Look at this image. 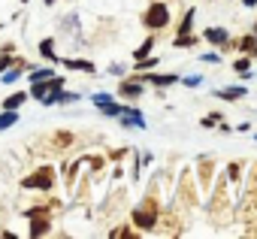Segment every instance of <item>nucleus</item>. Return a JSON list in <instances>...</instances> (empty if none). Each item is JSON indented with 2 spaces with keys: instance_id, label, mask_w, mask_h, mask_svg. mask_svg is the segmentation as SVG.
<instances>
[{
  "instance_id": "22",
  "label": "nucleus",
  "mask_w": 257,
  "mask_h": 239,
  "mask_svg": "<svg viewBox=\"0 0 257 239\" xmlns=\"http://www.w3.org/2000/svg\"><path fill=\"white\" fill-rule=\"evenodd\" d=\"M233 70H236V73H242V76H245V73H248V58H239V61H236V64H233Z\"/></svg>"
},
{
  "instance_id": "15",
  "label": "nucleus",
  "mask_w": 257,
  "mask_h": 239,
  "mask_svg": "<svg viewBox=\"0 0 257 239\" xmlns=\"http://www.w3.org/2000/svg\"><path fill=\"white\" fill-rule=\"evenodd\" d=\"M176 46H179V49H188V46H197V37H191V34H179V37H176Z\"/></svg>"
},
{
  "instance_id": "28",
  "label": "nucleus",
  "mask_w": 257,
  "mask_h": 239,
  "mask_svg": "<svg viewBox=\"0 0 257 239\" xmlns=\"http://www.w3.org/2000/svg\"><path fill=\"white\" fill-rule=\"evenodd\" d=\"M254 37H257V25H254Z\"/></svg>"
},
{
  "instance_id": "14",
  "label": "nucleus",
  "mask_w": 257,
  "mask_h": 239,
  "mask_svg": "<svg viewBox=\"0 0 257 239\" xmlns=\"http://www.w3.org/2000/svg\"><path fill=\"white\" fill-rule=\"evenodd\" d=\"M22 70H25V67H22V64H16V67H13V70H10V67H7V70H4V82H7V85H13V82H16V79H19V76H22Z\"/></svg>"
},
{
  "instance_id": "5",
  "label": "nucleus",
  "mask_w": 257,
  "mask_h": 239,
  "mask_svg": "<svg viewBox=\"0 0 257 239\" xmlns=\"http://www.w3.org/2000/svg\"><path fill=\"white\" fill-rule=\"evenodd\" d=\"M118 94H121V97H127V100H137V97L143 94L140 79H127V82H121V85H118Z\"/></svg>"
},
{
  "instance_id": "1",
  "label": "nucleus",
  "mask_w": 257,
  "mask_h": 239,
  "mask_svg": "<svg viewBox=\"0 0 257 239\" xmlns=\"http://www.w3.org/2000/svg\"><path fill=\"white\" fill-rule=\"evenodd\" d=\"M61 91H64V79H58V76H49V79H43V82H34V85H31V94H34L43 106H55Z\"/></svg>"
},
{
  "instance_id": "8",
  "label": "nucleus",
  "mask_w": 257,
  "mask_h": 239,
  "mask_svg": "<svg viewBox=\"0 0 257 239\" xmlns=\"http://www.w3.org/2000/svg\"><path fill=\"white\" fill-rule=\"evenodd\" d=\"M215 97H221V100H239V97H245V88L242 85H236V88H215Z\"/></svg>"
},
{
  "instance_id": "13",
  "label": "nucleus",
  "mask_w": 257,
  "mask_h": 239,
  "mask_svg": "<svg viewBox=\"0 0 257 239\" xmlns=\"http://www.w3.org/2000/svg\"><path fill=\"white\" fill-rule=\"evenodd\" d=\"M25 100H28V94H25V91H16L13 97H7V100H4V106H7V109H16V106H22Z\"/></svg>"
},
{
  "instance_id": "4",
  "label": "nucleus",
  "mask_w": 257,
  "mask_h": 239,
  "mask_svg": "<svg viewBox=\"0 0 257 239\" xmlns=\"http://www.w3.org/2000/svg\"><path fill=\"white\" fill-rule=\"evenodd\" d=\"M155 221H158L155 209H137V212H134V224H137V227H143V230H152V227H155Z\"/></svg>"
},
{
  "instance_id": "23",
  "label": "nucleus",
  "mask_w": 257,
  "mask_h": 239,
  "mask_svg": "<svg viewBox=\"0 0 257 239\" xmlns=\"http://www.w3.org/2000/svg\"><path fill=\"white\" fill-rule=\"evenodd\" d=\"M200 82H203V79H200V76H185V85H188V88H197V85H200Z\"/></svg>"
},
{
  "instance_id": "19",
  "label": "nucleus",
  "mask_w": 257,
  "mask_h": 239,
  "mask_svg": "<svg viewBox=\"0 0 257 239\" xmlns=\"http://www.w3.org/2000/svg\"><path fill=\"white\" fill-rule=\"evenodd\" d=\"M49 76H55V70H34V73H31V82H43V79H49Z\"/></svg>"
},
{
  "instance_id": "2",
  "label": "nucleus",
  "mask_w": 257,
  "mask_h": 239,
  "mask_svg": "<svg viewBox=\"0 0 257 239\" xmlns=\"http://www.w3.org/2000/svg\"><path fill=\"white\" fill-rule=\"evenodd\" d=\"M143 22H146V28H152V31L167 28V25H170V7H164V4H152V7L146 10Z\"/></svg>"
},
{
  "instance_id": "16",
  "label": "nucleus",
  "mask_w": 257,
  "mask_h": 239,
  "mask_svg": "<svg viewBox=\"0 0 257 239\" xmlns=\"http://www.w3.org/2000/svg\"><path fill=\"white\" fill-rule=\"evenodd\" d=\"M40 52H43L49 61H58V58H55V43H52V40H43V43H40Z\"/></svg>"
},
{
  "instance_id": "20",
  "label": "nucleus",
  "mask_w": 257,
  "mask_h": 239,
  "mask_svg": "<svg viewBox=\"0 0 257 239\" xmlns=\"http://www.w3.org/2000/svg\"><path fill=\"white\" fill-rule=\"evenodd\" d=\"M254 46H257V37H242V43H239L242 52H254Z\"/></svg>"
},
{
  "instance_id": "10",
  "label": "nucleus",
  "mask_w": 257,
  "mask_h": 239,
  "mask_svg": "<svg viewBox=\"0 0 257 239\" xmlns=\"http://www.w3.org/2000/svg\"><path fill=\"white\" fill-rule=\"evenodd\" d=\"M206 40L215 43V46H224V43H227V31H224V28H209V31H206Z\"/></svg>"
},
{
  "instance_id": "7",
  "label": "nucleus",
  "mask_w": 257,
  "mask_h": 239,
  "mask_svg": "<svg viewBox=\"0 0 257 239\" xmlns=\"http://www.w3.org/2000/svg\"><path fill=\"white\" fill-rule=\"evenodd\" d=\"M140 82H152V85H158V88H167V85H173V82H179V76H164V73H146V76H137Z\"/></svg>"
},
{
  "instance_id": "25",
  "label": "nucleus",
  "mask_w": 257,
  "mask_h": 239,
  "mask_svg": "<svg viewBox=\"0 0 257 239\" xmlns=\"http://www.w3.org/2000/svg\"><path fill=\"white\" fill-rule=\"evenodd\" d=\"M10 64H13V58H10V55H0V73H4Z\"/></svg>"
},
{
  "instance_id": "11",
  "label": "nucleus",
  "mask_w": 257,
  "mask_h": 239,
  "mask_svg": "<svg viewBox=\"0 0 257 239\" xmlns=\"http://www.w3.org/2000/svg\"><path fill=\"white\" fill-rule=\"evenodd\" d=\"M19 122V115H16V109H7V112H0V131H7V128H13Z\"/></svg>"
},
{
  "instance_id": "6",
  "label": "nucleus",
  "mask_w": 257,
  "mask_h": 239,
  "mask_svg": "<svg viewBox=\"0 0 257 239\" xmlns=\"http://www.w3.org/2000/svg\"><path fill=\"white\" fill-rule=\"evenodd\" d=\"M94 103H97L100 112H106V115H121V109H124V106H115V100H112L109 94H94Z\"/></svg>"
},
{
  "instance_id": "9",
  "label": "nucleus",
  "mask_w": 257,
  "mask_h": 239,
  "mask_svg": "<svg viewBox=\"0 0 257 239\" xmlns=\"http://www.w3.org/2000/svg\"><path fill=\"white\" fill-rule=\"evenodd\" d=\"M46 233H49V221L43 215H34L31 218V236L37 239V236H46Z\"/></svg>"
},
{
  "instance_id": "29",
  "label": "nucleus",
  "mask_w": 257,
  "mask_h": 239,
  "mask_svg": "<svg viewBox=\"0 0 257 239\" xmlns=\"http://www.w3.org/2000/svg\"><path fill=\"white\" fill-rule=\"evenodd\" d=\"M254 140H257V137H254Z\"/></svg>"
},
{
  "instance_id": "17",
  "label": "nucleus",
  "mask_w": 257,
  "mask_h": 239,
  "mask_svg": "<svg viewBox=\"0 0 257 239\" xmlns=\"http://www.w3.org/2000/svg\"><path fill=\"white\" fill-rule=\"evenodd\" d=\"M191 25H194V10H188V13H185V19H182V28H179V34H191Z\"/></svg>"
},
{
  "instance_id": "24",
  "label": "nucleus",
  "mask_w": 257,
  "mask_h": 239,
  "mask_svg": "<svg viewBox=\"0 0 257 239\" xmlns=\"http://www.w3.org/2000/svg\"><path fill=\"white\" fill-rule=\"evenodd\" d=\"M203 61H206V64H218V61H221V58H218V55H215V52H206V55H203Z\"/></svg>"
},
{
  "instance_id": "12",
  "label": "nucleus",
  "mask_w": 257,
  "mask_h": 239,
  "mask_svg": "<svg viewBox=\"0 0 257 239\" xmlns=\"http://www.w3.org/2000/svg\"><path fill=\"white\" fill-rule=\"evenodd\" d=\"M64 64H67L70 70H85V73H94V64H91V61H76V58H67Z\"/></svg>"
},
{
  "instance_id": "21",
  "label": "nucleus",
  "mask_w": 257,
  "mask_h": 239,
  "mask_svg": "<svg viewBox=\"0 0 257 239\" xmlns=\"http://www.w3.org/2000/svg\"><path fill=\"white\" fill-rule=\"evenodd\" d=\"M218 122H221V115H218V112H212V115H206V118H203V128H215Z\"/></svg>"
},
{
  "instance_id": "26",
  "label": "nucleus",
  "mask_w": 257,
  "mask_h": 239,
  "mask_svg": "<svg viewBox=\"0 0 257 239\" xmlns=\"http://www.w3.org/2000/svg\"><path fill=\"white\" fill-rule=\"evenodd\" d=\"M70 140H73V137H70V134H61V137H58V146H67V143H70Z\"/></svg>"
},
{
  "instance_id": "18",
  "label": "nucleus",
  "mask_w": 257,
  "mask_h": 239,
  "mask_svg": "<svg viewBox=\"0 0 257 239\" xmlns=\"http://www.w3.org/2000/svg\"><path fill=\"white\" fill-rule=\"evenodd\" d=\"M152 46H155V40H152V37H149V40H146V43H143V46H140V49H137V55H134V58H137V61H140V58H146V55H149V52H152Z\"/></svg>"
},
{
  "instance_id": "3",
  "label": "nucleus",
  "mask_w": 257,
  "mask_h": 239,
  "mask_svg": "<svg viewBox=\"0 0 257 239\" xmlns=\"http://www.w3.org/2000/svg\"><path fill=\"white\" fill-rule=\"evenodd\" d=\"M22 185H25V188H40V191H49V188L55 185V170H52V167H43V170H37L34 176H28Z\"/></svg>"
},
{
  "instance_id": "27",
  "label": "nucleus",
  "mask_w": 257,
  "mask_h": 239,
  "mask_svg": "<svg viewBox=\"0 0 257 239\" xmlns=\"http://www.w3.org/2000/svg\"><path fill=\"white\" fill-rule=\"evenodd\" d=\"M242 4H245V7L251 10V7H257V0H242Z\"/></svg>"
}]
</instances>
